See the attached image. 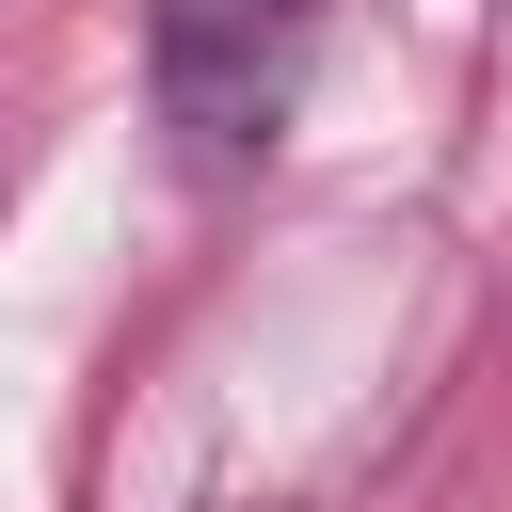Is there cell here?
Segmentation results:
<instances>
[{
	"instance_id": "1",
	"label": "cell",
	"mask_w": 512,
	"mask_h": 512,
	"mask_svg": "<svg viewBox=\"0 0 512 512\" xmlns=\"http://www.w3.org/2000/svg\"><path fill=\"white\" fill-rule=\"evenodd\" d=\"M320 32H336V0H160V16H144V96H160V128H176L208 176H240V160H272V128L304 112Z\"/></svg>"
}]
</instances>
